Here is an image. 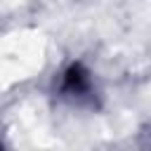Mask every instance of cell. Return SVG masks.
Returning a JSON list of instances; mask_svg holds the SVG:
<instances>
[{
	"label": "cell",
	"instance_id": "cell-1",
	"mask_svg": "<svg viewBox=\"0 0 151 151\" xmlns=\"http://www.w3.org/2000/svg\"><path fill=\"white\" fill-rule=\"evenodd\" d=\"M64 90H66L68 94H78V97H83V94L90 90L87 71H85L80 64H73V66L64 73Z\"/></svg>",
	"mask_w": 151,
	"mask_h": 151
}]
</instances>
